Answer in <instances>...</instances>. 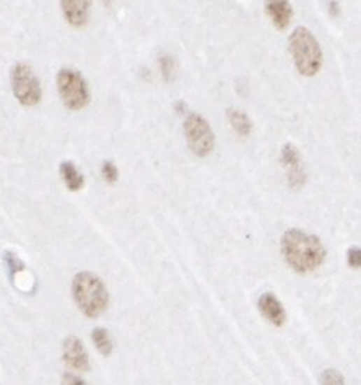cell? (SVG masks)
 I'll return each mask as SVG.
<instances>
[{"label": "cell", "mask_w": 361, "mask_h": 385, "mask_svg": "<svg viewBox=\"0 0 361 385\" xmlns=\"http://www.w3.org/2000/svg\"><path fill=\"white\" fill-rule=\"evenodd\" d=\"M280 247H282L285 262L301 275L314 272L316 268L323 265L327 257V251L319 237L308 234L297 227L285 231Z\"/></svg>", "instance_id": "1"}, {"label": "cell", "mask_w": 361, "mask_h": 385, "mask_svg": "<svg viewBox=\"0 0 361 385\" xmlns=\"http://www.w3.org/2000/svg\"><path fill=\"white\" fill-rule=\"evenodd\" d=\"M72 295L80 311L90 318H97L109 306L108 288L98 275L80 272L72 281Z\"/></svg>", "instance_id": "2"}, {"label": "cell", "mask_w": 361, "mask_h": 385, "mask_svg": "<svg viewBox=\"0 0 361 385\" xmlns=\"http://www.w3.org/2000/svg\"><path fill=\"white\" fill-rule=\"evenodd\" d=\"M290 52L297 65L298 72L304 77H314L320 72L324 64L323 49L308 28L298 27L293 29L288 39Z\"/></svg>", "instance_id": "3"}, {"label": "cell", "mask_w": 361, "mask_h": 385, "mask_svg": "<svg viewBox=\"0 0 361 385\" xmlns=\"http://www.w3.org/2000/svg\"><path fill=\"white\" fill-rule=\"evenodd\" d=\"M56 82L59 96L65 108L70 111H80L90 104L88 83L77 70L60 69Z\"/></svg>", "instance_id": "4"}, {"label": "cell", "mask_w": 361, "mask_h": 385, "mask_svg": "<svg viewBox=\"0 0 361 385\" xmlns=\"http://www.w3.org/2000/svg\"><path fill=\"white\" fill-rule=\"evenodd\" d=\"M10 80H12V91L20 104L27 106V108L39 104V101L43 98L41 83H39V78L29 65H13Z\"/></svg>", "instance_id": "5"}, {"label": "cell", "mask_w": 361, "mask_h": 385, "mask_svg": "<svg viewBox=\"0 0 361 385\" xmlns=\"http://www.w3.org/2000/svg\"><path fill=\"white\" fill-rule=\"evenodd\" d=\"M184 134L189 148L199 158H205L215 148V135L210 124L200 114H189L184 120Z\"/></svg>", "instance_id": "6"}, {"label": "cell", "mask_w": 361, "mask_h": 385, "mask_svg": "<svg viewBox=\"0 0 361 385\" xmlns=\"http://www.w3.org/2000/svg\"><path fill=\"white\" fill-rule=\"evenodd\" d=\"M280 161L288 172V184L292 189L298 190L306 184V172L301 168V156L293 144H285L280 153Z\"/></svg>", "instance_id": "7"}, {"label": "cell", "mask_w": 361, "mask_h": 385, "mask_svg": "<svg viewBox=\"0 0 361 385\" xmlns=\"http://www.w3.org/2000/svg\"><path fill=\"white\" fill-rule=\"evenodd\" d=\"M64 363L75 371H90V356L82 340L77 337L65 338L62 346Z\"/></svg>", "instance_id": "8"}, {"label": "cell", "mask_w": 361, "mask_h": 385, "mask_svg": "<svg viewBox=\"0 0 361 385\" xmlns=\"http://www.w3.org/2000/svg\"><path fill=\"white\" fill-rule=\"evenodd\" d=\"M259 311L267 321L275 327H283L287 322V311H285L283 304L272 293H264L259 298Z\"/></svg>", "instance_id": "9"}, {"label": "cell", "mask_w": 361, "mask_h": 385, "mask_svg": "<svg viewBox=\"0 0 361 385\" xmlns=\"http://www.w3.org/2000/svg\"><path fill=\"white\" fill-rule=\"evenodd\" d=\"M90 5L92 4L87 2V0H62L60 2L65 20L73 28H82L88 23Z\"/></svg>", "instance_id": "10"}, {"label": "cell", "mask_w": 361, "mask_h": 385, "mask_svg": "<svg viewBox=\"0 0 361 385\" xmlns=\"http://www.w3.org/2000/svg\"><path fill=\"white\" fill-rule=\"evenodd\" d=\"M265 12L272 20L274 27L280 29V31H285L290 27V22H292L293 17V8L288 2H267L265 4Z\"/></svg>", "instance_id": "11"}, {"label": "cell", "mask_w": 361, "mask_h": 385, "mask_svg": "<svg viewBox=\"0 0 361 385\" xmlns=\"http://www.w3.org/2000/svg\"><path fill=\"white\" fill-rule=\"evenodd\" d=\"M60 174H62V179L70 192H78L83 189L85 177L72 161H64V163H60Z\"/></svg>", "instance_id": "12"}, {"label": "cell", "mask_w": 361, "mask_h": 385, "mask_svg": "<svg viewBox=\"0 0 361 385\" xmlns=\"http://www.w3.org/2000/svg\"><path fill=\"white\" fill-rule=\"evenodd\" d=\"M228 119H229V124H232V127L236 130L241 136H248L250 132H253V122H250L248 114L243 113V111L229 108Z\"/></svg>", "instance_id": "13"}, {"label": "cell", "mask_w": 361, "mask_h": 385, "mask_svg": "<svg viewBox=\"0 0 361 385\" xmlns=\"http://www.w3.org/2000/svg\"><path fill=\"white\" fill-rule=\"evenodd\" d=\"M92 338H93L94 346H97V349L103 354V356H111V353L114 349V343H113V338L108 333L106 328L97 327L92 333Z\"/></svg>", "instance_id": "14"}, {"label": "cell", "mask_w": 361, "mask_h": 385, "mask_svg": "<svg viewBox=\"0 0 361 385\" xmlns=\"http://www.w3.org/2000/svg\"><path fill=\"white\" fill-rule=\"evenodd\" d=\"M320 385H345V379L337 369H325L319 377Z\"/></svg>", "instance_id": "15"}, {"label": "cell", "mask_w": 361, "mask_h": 385, "mask_svg": "<svg viewBox=\"0 0 361 385\" xmlns=\"http://www.w3.org/2000/svg\"><path fill=\"white\" fill-rule=\"evenodd\" d=\"M160 70H162L164 82H171L173 74H174V59L171 55L169 54L160 55Z\"/></svg>", "instance_id": "16"}, {"label": "cell", "mask_w": 361, "mask_h": 385, "mask_svg": "<svg viewBox=\"0 0 361 385\" xmlns=\"http://www.w3.org/2000/svg\"><path fill=\"white\" fill-rule=\"evenodd\" d=\"M101 174L108 184H116L119 179V169L113 161H104L101 166Z\"/></svg>", "instance_id": "17"}, {"label": "cell", "mask_w": 361, "mask_h": 385, "mask_svg": "<svg viewBox=\"0 0 361 385\" xmlns=\"http://www.w3.org/2000/svg\"><path fill=\"white\" fill-rule=\"evenodd\" d=\"M347 262L352 268H360L361 267V251L358 246L350 247L347 252Z\"/></svg>", "instance_id": "18"}, {"label": "cell", "mask_w": 361, "mask_h": 385, "mask_svg": "<svg viewBox=\"0 0 361 385\" xmlns=\"http://www.w3.org/2000/svg\"><path fill=\"white\" fill-rule=\"evenodd\" d=\"M62 385H88L82 377L75 376L72 372H65L62 377Z\"/></svg>", "instance_id": "19"}, {"label": "cell", "mask_w": 361, "mask_h": 385, "mask_svg": "<svg viewBox=\"0 0 361 385\" xmlns=\"http://www.w3.org/2000/svg\"><path fill=\"white\" fill-rule=\"evenodd\" d=\"M327 7H329V12H330V15H332V17H339V15H340V5L337 2H329Z\"/></svg>", "instance_id": "20"}, {"label": "cell", "mask_w": 361, "mask_h": 385, "mask_svg": "<svg viewBox=\"0 0 361 385\" xmlns=\"http://www.w3.org/2000/svg\"><path fill=\"white\" fill-rule=\"evenodd\" d=\"M174 109H176L179 114H183L184 111L187 109V104H185L184 101H178V103H174Z\"/></svg>", "instance_id": "21"}]
</instances>
